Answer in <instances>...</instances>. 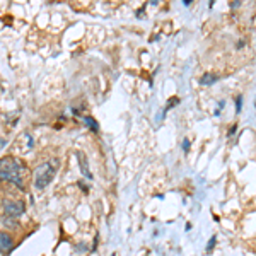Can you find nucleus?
Wrapping results in <instances>:
<instances>
[{"label":"nucleus","mask_w":256,"mask_h":256,"mask_svg":"<svg viewBox=\"0 0 256 256\" xmlns=\"http://www.w3.org/2000/svg\"><path fill=\"white\" fill-rule=\"evenodd\" d=\"M2 224L6 226V227H9V229H16V227H18V222H16V218L7 217V216L2 218Z\"/></svg>","instance_id":"nucleus-7"},{"label":"nucleus","mask_w":256,"mask_h":256,"mask_svg":"<svg viewBox=\"0 0 256 256\" xmlns=\"http://www.w3.org/2000/svg\"><path fill=\"white\" fill-rule=\"evenodd\" d=\"M242 110V96H238L236 98V113H241Z\"/></svg>","instance_id":"nucleus-10"},{"label":"nucleus","mask_w":256,"mask_h":256,"mask_svg":"<svg viewBox=\"0 0 256 256\" xmlns=\"http://www.w3.org/2000/svg\"><path fill=\"white\" fill-rule=\"evenodd\" d=\"M20 166L19 162L16 159L12 158H4L0 159V180L4 181H12V183H16L18 186L22 188V181H20Z\"/></svg>","instance_id":"nucleus-1"},{"label":"nucleus","mask_w":256,"mask_h":256,"mask_svg":"<svg viewBox=\"0 0 256 256\" xmlns=\"http://www.w3.org/2000/svg\"><path fill=\"white\" fill-rule=\"evenodd\" d=\"M12 248H14L12 238L6 232H0V253H10Z\"/></svg>","instance_id":"nucleus-4"},{"label":"nucleus","mask_w":256,"mask_h":256,"mask_svg":"<svg viewBox=\"0 0 256 256\" xmlns=\"http://www.w3.org/2000/svg\"><path fill=\"white\" fill-rule=\"evenodd\" d=\"M241 6V2H234V4H230V7H232V9H236V7H239Z\"/></svg>","instance_id":"nucleus-16"},{"label":"nucleus","mask_w":256,"mask_h":256,"mask_svg":"<svg viewBox=\"0 0 256 256\" xmlns=\"http://www.w3.org/2000/svg\"><path fill=\"white\" fill-rule=\"evenodd\" d=\"M242 46H244V40H239L238 41V48H242Z\"/></svg>","instance_id":"nucleus-15"},{"label":"nucleus","mask_w":256,"mask_h":256,"mask_svg":"<svg viewBox=\"0 0 256 256\" xmlns=\"http://www.w3.org/2000/svg\"><path fill=\"white\" fill-rule=\"evenodd\" d=\"M224 106H226V102H224V101H220V104H218V106H217V110H216V114H217V116L220 114V111H222V108H224Z\"/></svg>","instance_id":"nucleus-14"},{"label":"nucleus","mask_w":256,"mask_h":256,"mask_svg":"<svg viewBox=\"0 0 256 256\" xmlns=\"http://www.w3.org/2000/svg\"><path fill=\"white\" fill-rule=\"evenodd\" d=\"M53 178H55V168L50 162L41 164V166L34 169V186L38 190L46 188L48 184L52 183Z\"/></svg>","instance_id":"nucleus-2"},{"label":"nucleus","mask_w":256,"mask_h":256,"mask_svg":"<svg viewBox=\"0 0 256 256\" xmlns=\"http://www.w3.org/2000/svg\"><path fill=\"white\" fill-rule=\"evenodd\" d=\"M4 212H6L7 217L18 218L19 216H22L24 214V204L22 202H6Z\"/></svg>","instance_id":"nucleus-3"},{"label":"nucleus","mask_w":256,"mask_h":256,"mask_svg":"<svg viewBox=\"0 0 256 256\" xmlns=\"http://www.w3.org/2000/svg\"><path fill=\"white\" fill-rule=\"evenodd\" d=\"M236 130H238V125H232V126H230V128H229V132H227V137H229V138L232 137V135L236 134Z\"/></svg>","instance_id":"nucleus-12"},{"label":"nucleus","mask_w":256,"mask_h":256,"mask_svg":"<svg viewBox=\"0 0 256 256\" xmlns=\"http://www.w3.org/2000/svg\"><path fill=\"white\" fill-rule=\"evenodd\" d=\"M217 244V236H212L208 239V244H207V253H212L214 251V248H216Z\"/></svg>","instance_id":"nucleus-9"},{"label":"nucleus","mask_w":256,"mask_h":256,"mask_svg":"<svg viewBox=\"0 0 256 256\" xmlns=\"http://www.w3.org/2000/svg\"><path fill=\"white\" fill-rule=\"evenodd\" d=\"M217 80H218V76H217V74H214V72H205L204 76H202V79H200V84H202V86H214Z\"/></svg>","instance_id":"nucleus-5"},{"label":"nucleus","mask_w":256,"mask_h":256,"mask_svg":"<svg viewBox=\"0 0 256 256\" xmlns=\"http://www.w3.org/2000/svg\"><path fill=\"white\" fill-rule=\"evenodd\" d=\"M178 102H180V99H178V98H172V99H171V101H169V102H168V108H166V110H164V113H166V111H168L169 108H172V106H176V104H178Z\"/></svg>","instance_id":"nucleus-11"},{"label":"nucleus","mask_w":256,"mask_h":256,"mask_svg":"<svg viewBox=\"0 0 256 256\" xmlns=\"http://www.w3.org/2000/svg\"><path fill=\"white\" fill-rule=\"evenodd\" d=\"M79 159H80V171L88 180H92V174H90L89 168H88V160H86V156L84 154H79Z\"/></svg>","instance_id":"nucleus-6"},{"label":"nucleus","mask_w":256,"mask_h":256,"mask_svg":"<svg viewBox=\"0 0 256 256\" xmlns=\"http://www.w3.org/2000/svg\"><path fill=\"white\" fill-rule=\"evenodd\" d=\"M84 123H88V126L90 128V130H94V132H98V130H99L98 122H96V120H92L90 116H84Z\"/></svg>","instance_id":"nucleus-8"},{"label":"nucleus","mask_w":256,"mask_h":256,"mask_svg":"<svg viewBox=\"0 0 256 256\" xmlns=\"http://www.w3.org/2000/svg\"><path fill=\"white\" fill-rule=\"evenodd\" d=\"M183 150H184V152H188V150H190V140H188V138H184V140H183Z\"/></svg>","instance_id":"nucleus-13"}]
</instances>
